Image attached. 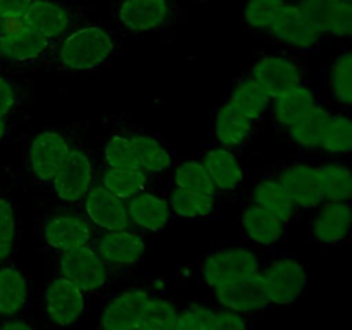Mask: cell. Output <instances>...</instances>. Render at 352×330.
Here are the masks:
<instances>
[{
    "label": "cell",
    "mask_w": 352,
    "mask_h": 330,
    "mask_svg": "<svg viewBox=\"0 0 352 330\" xmlns=\"http://www.w3.org/2000/svg\"><path fill=\"white\" fill-rule=\"evenodd\" d=\"M116 47V36L103 24H78L57 40L50 62L69 74H89L112 57Z\"/></svg>",
    "instance_id": "obj_1"
},
{
    "label": "cell",
    "mask_w": 352,
    "mask_h": 330,
    "mask_svg": "<svg viewBox=\"0 0 352 330\" xmlns=\"http://www.w3.org/2000/svg\"><path fill=\"white\" fill-rule=\"evenodd\" d=\"M261 265L263 261L260 254L251 248H219L206 253L196 263L191 278H196L213 291L260 274Z\"/></svg>",
    "instance_id": "obj_2"
},
{
    "label": "cell",
    "mask_w": 352,
    "mask_h": 330,
    "mask_svg": "<svg viewBox=\"0 0 352 330\" xmlns=\"http://www.w3.org/2000/svg\"><path fill=\"white\" fill-rule=\"evenodd\" d=\"M186 9L177 0H113L112 19L133 34H151L168 30L184 19Z\"/></svg>",
    "instance_id": "obj_3"
},
{
    "label": "cell",
    "mask_w": 352,
    "mask_h": 330,
    "mask_svg": "<svg viewBox=\"0 0 352 330\" xmlns=\"http://www.w3.org/2000/svg\"><path fill=\"white\" fill-rule=\"evenodd\" d=\"M260 277L272 308L294 305L306 294L309 285L305 263L292 254H278L265 261Z\"/></svg>",
    "instance_id": "obj_4"
},
{
    "label": "cell",
    "mask_w": 352,
    "mask_h": 330,
    "mask_svg": "<svg viewBox=\"0 0 352 330\" xmlns=\"http://www.w3.org/2000/svg\"><path fill=\"white\" fill-rule=\"evenodd\" d=\"M57 275L67 278L89 298L107 291L116 274L91 246H82L57 253Z\"/></svg>",
    "instance_id": "obj_5"
},
{
    "label": "cell",
    "mask_w": 352,
    "mask_h": 330,
    "mask_svg": "<svg viewBox=\"0 0 352 330\" xmlns=\"http://www.w3.org/2000/svg\"><path fill=\"white\" fill-rule=\"evenodd\" d=\"M96 181L98 174L91 155L79 144H72L67 158L52 179L50 188L55 198L64 205H79Z\"/></svg>",
    "instance_id": "obj_6"
},
{
    "label": "cell",
    "mask_w": 352,
    "mask_h": 330,
    "mask_svg": "<svg viewBox=\"0 0 352 330\" xmlns=\"http://www.w3.org/2000/svg\"><path fill=\"white\" fill-rule=\"evenodd\" d=\"M88 311V296L67 278L55 275L43 289V316L54 329L67 330L78 325Z\"/></svg>",
    "instance_id": "obj_7"
},
{
    "label": "cell",
    "mask_w": 352,
    "mask_h": 330,
    "mask_svg": "<svg viewBox=\"0 0 352 330\" xmlns=\"http://www.w3.org/2000/svg\"><path fill=\"white\" fill-rule=\"evenodd\" d=\"M89 246L113 274L138 267L148 251L146 239L133 227L122 230H96Z\"/></svg>",
    "instance_id": "obj_8"
},
{
    "label": "cell",
    "mask_w": 352,
    "mask_h": 330,
    "mask_svg": "<svg viewBox=\"0 0 352 330\" xmlns=\"http://www.w3.org/2000/svg\"><path fill=\"white\" fill-rule=\"evenodd\" d=\"M55 43L57 41L16 21H6L0 26V57L12 64H47L54 54Z\"/></svg>",
    "instance_id": "obj_9"
},
{
    "label": "cell",
    "mask_w": 352,
    "mask_h": 330,
    "mask_svg": "<svg viewBox=\"0 0 352 330\" xmlns=\"http://www.w3.org/2000/svg\"><path fill=\"white\" fill-rule=\"evenodd\" d=\"M267 34L298 54L316 52L323 40L298 0H285Z\"/></svg>",
    "instance_id": "obj_10"
},
{
    "label": "cell",
    "mask_w": 352,
    "mask_h": 330,
    "mask_svg": "<svg viewBox=\"0 0 352 330\" xmlns=\"http://www.w3.org/2000/svg\"><path fill=\"white\" fill-rule=\"evenodd\" d=\"M71 148L72 143L64 131L43 129L34 134L26 157V167L33 181L41 186H50Z\"/></svg>",
    "instance_id": "obj_11"
},
{
    "label": "cell",
    "mask_w": 352,
    "mask_h": 330,
    "mask_svg": "<svg viewBox=\"0 0 352 330\" xmlns=\"http://www.w3.org/2000/svg\"><path fill=\"white\" fill-rule=\"evenodd\" d=\"M246 74L254 79L272 98L306 82V67L291 54L263 55L253 62Z\"/></svg>",
    "instance_id": "obj_12"
},
{
    "label": "cell",
    "mask_w": 352,
    "mask_h": 330,
    "mask_svg": "<svg viewBox=\"0 0 352 330\" xmlns=\"http://www.w3.org/2000/svg\"><path fill=\"white\" fill-rule=\"evenodd\" d=\"M96 229L82 212H55L41 223V237L54 253L89 246Z\"/></svg>",
    "instance_id": "obj_13"
},
{
    "label": "cell",
    "mask_w": 352,
    "mask_h": 330,
    "mask_svg": "<svg viewBox=\"0 0 352 330\" xmlns=\"http://www.w3.org/2000/svg\"><path fill=\"white\" fill-rule=\"evenodd\" d=\"M210 302L219 308L248 316V318L272 308L260 274L237 280L234 284L223 285V287L213 289Z\"/></svg>",
    "instance_id": "obj_14"
},
{
    "label": "cell",
    "mask_w": 352,
    "mask_h": 330,
    "mask_svg": "<svg viewBox=\"0 0 352 330\" xmlns=\"http://www.w3.org/2000/svg\"><path fill=\"white\" fill-rule=\"evenodd\" d=\"M274 175L284 186L299 210H316L325 203L316 165L302 160L287 162L280 165Z\"/></svg>",
    "instance_id": "obj_15"
},
{
    "label": "cell",
    "mask_w": 352,
    "mask_h": 330,
    "mask_svg": "<svg viewBox=\"0 0 352 330\" xmlns=\"http://www.w3.org/2000/svg\"><path fill=\"white\" fill-rule=\"evenodd\" d=\"M153 292L143 287H129L107 299L100 311L102 330H136L141 315Z\"/></svg>",
    "instance_id": "obj_16"
},
{
    "label": "cell",
    "mask_w": 352,
    "mask_h": 330,
    "mask_svg": "<svg viewBox=\"0 0 352 330\" xmlns=\"http://www.w3.org/2000/svg\"><path fill=\"white\" fill-rule=\"evenodd\" d=\"M79 205H81V212L96 230L131 229L126 199L110 192L98 181Z\"/></svg>",
    "instance_id": "obj_17"
},
{
    "label": "cell",
    "mask_w": 352,
    "mask_h": 330,
    "mask_svg": "<svg viewBox=\"0 0 352 330\" xmlns=\"http://www.w3.org/2000/svg\"><path fill=\"white\" fill-rule=\"evenodd\" d=\"M198 158L208 170L219 195H234L244 184V168L236 151L215 143L199 146Z\"/></svg>",
    "instance_id": "obj_18"
},
{
    "label": "cell",
    "mask_w": 352,
    "mask_h": 330,
    "mask_svg": "<svg viewBox=\"0 0 352 330\" xmlns=\"http://www.w3.org/2000/svg\"><path fill=\"white\" fill-rule=\"evenodd\" d=\"M10 21L31 28L57 41L74 28V14L60 0H33L23 12Z\"/></svg>",
    "instance_id": "obj_19"
},
{
    "label": "cell",
    "mask_w": 352,
    "mask_h": 330,
    "mask_svg": "<svg viewBox=\"0 0 352 330\" xmlns=\"http://www.w3.org/2000/svg\"><path fill=\"white\" fill-rule=\"evenodd\" d=\"M323 38L352 41V2L349 0H298Z\"/></svg>",
    "instance_id": "obj_20"
},
{
    "label": "cell",
    "mask_w": 352,
    "mask_h": 330,
    "mask_svg": "<svg viewBox=\"0 0 352 330\" xmlns=\"http://www.w3.org/2000/svg\"><path fill=\"white\" fill-rule=\"evenodd\" d=\"M311 220V236L325 246L344 243L352 234V203L325 201L315 210Z\"/></svg>",
    "instance_id": "obj_21"
},
{
    "label": "cell",
    "mask_w": 352,
    "mask_h": 330,
    "mask_svg": "<svg viewBox=\"0 0 352 330\" xmlns=\"http://www.w3.org/2000/svg\"><path fill=\"white\" fill-rule=\"evenodd\" d=\"M126 203L131 227L140 232H162L174 219L165 192L153 191L151 188L133 196Z\"/></svg>",
    "instance_id": "obj_22"
},
{
    "label": "cell",
    "mask_w": 352,
    "mask_h": 330,
    "mask_svg": "<svg viewBox=\"0 0 352 330\" xmlns=\"http://www.w3.org/2000/svg\"><path fill=\"white\" fill-rule=\"evenodd\" d=\"M256 124L222 100L213 116V136L217 143L237 153L253 141Z\"/></svg>",
    "instance_id": "obj_23"
},
{
    "label": "cell",
    "mask_w": 352,
    "mask_h": 330,
    "mask_svg": "<svg viewBox=\"0 0 352 330\" xmlns=\"http://www.w3.org/2000/svg\"><path fill=\"white\" fill-rule=\"evenodd\" d=\"M320 103H322V100H320L318 93L308 82H302V85L294 86L282 95L272 98L268 112H270L275 126L285 131L287 127L294 126L296 122L305 119Z\"/></svg>",
    "instance_id": "obj_24"
},
{
    "label": "cell",
    "mask_w": 352,
    "mask_h": 330,
    "mask_svg": "<svg viewBox=\"0 0 352 330\" xmlns=\"http://www.w3.org/2000/svg\"><path fill=\"white\" fill-rule=\"evenodd\" d=\"M241 229H243L244 237L250 241L253 246L258 248H272L285 236L287 230V222L278 219L268 210L250 203L246 208L241 212L239 217Z\"/></svg>",
    "instance_id": "obj_25"
},
{
    "label": "cell",
    "mask_w": 352,
    "mask_h": 330,
    "mask_svg": "<svg viewBox=\"0 0 352 330\" xmlns=\"http://www.w3.org/2000/svg\"><path fill=\"white\" fill-rule=\"evenodd\" d=\"M127 134H129L131 144H133L134 155H136L141 170L146 172L150 177L165 175L172 170L175 158L170 148L160 138L138 129Z\"/></svg>",
    "instance_id": "obj_26"
},
{
    "label": "cell",
    "mask_w": 352,
    "mask_h": 330,
    "mask_svg": "<svg viewBox=\"0 0 352 330\" xmlns=\"http://www.w3.org/2000/svg\"><path fill=\"white\" fill-rule=\"evenodd\" d=\"M250 203L268 210L287 223H291L301 212L274 174L261 177L251 188Z\"/></svg>",
    "instance_id": "obj_27"
},
{
    "label": "cell",
    "mask_w": 352,
    "mask_h": 330,
    "mask_svg": "<svg viewBox=\"0 0 352 330\" xmlns=\"http://www.w3.org/2000/svg\"><path fill=\"white\" fill-rule=\"evenodd\" d=\"M223 100L232 109H236L237 112H241L254 122L267 116L272 103V96L248 74L241 76L239 79L234 81L232 88Z\"/></svg>",
    "instance_id": "obj_28"
},
{
    "label": "cell",
    "mask_w": 352,
    "mask_h": 330,
    "mask_svg": "<svg viewBox=\"0 0 352 330\" xmlns=\"http://www.w3.org/2000/svg\"><path fill=\"white\" fill-rule=\"evenodd\" d=\"M165 198L175 219L205 220L215 219L220 213L219 196L199 195V192L184 191V189L168 186L165 189Z\"/></svg>",
    "instance_id": "obj_29"
},
{
    "label": "cell",
    "mask_w": 352,
    "mask_h": 330,
    "mask_svg": "<svg viewBox=\"0 0 352 330\" xmlns=\"http://www.w3.org/2000/svg\"><path fill=\"white\" fill-rule=\"evenodd\" d=\"M30 301V282L16 265L0 267V320L17 316Z\"/></svg>",
    "instance_id": "obj_30"
},
{
    "label": "cell",
    "mask_w": 352,
    "mask_h": 330,
    "mask_svg": "<svg viewBox=\"0 0 352 330\" xmlns=\"http://www.w3.org/2000/svg\"><path fill=\"white\" fill-rule=\"evenodd\" d=\"M98 182L110 192L122 199H129L151 188L153 177L141 168H113L103 167L98 172Z\"/></svg>",
    "instance_id": "obj_31"
},
{
    "label": "cell",
    "mask_w": 352,
    "mask_h": 330,
    "mask_svg": "<svg viewBox=\"0 0 352 330\" xmlns=\"http://www.w3.org/2000/svg\"><path fill=\"white\" fill-rule=\"evenodd\" d=\"M168 174H170V186H174V188L199 192V195L219 196L208 170L198 157H186L181 160H175L174 167Z\"/></svg>",
    "instance_id": "obj_32"
},
{
    "label": "cell",
    "mask_w": 352,
    "mask_h": 330,
    "mask_svg": "<svg viewBox=\"0 0 352 330\" xmlns=\"http://www.w3.org/2000/svg\"><path fill=\"white\" fill-rule=\"evenodd\" d=\"M327 88L333 103L352 109V47L344 48L332 58L327 71Z\"/></svg>",
    "instance_id": "obj_33"
},
{
    "label": "cell",
    "mask_w": 352,
    "mask_h": 330,
    "mask_svg": "<svg viewBox=\"0 0 352 330\" xmlns=\"http://www.w3.org/2000/svg\"><path fill=\"white\" fill-rule=\"evenodd\" d=\"M323 201L352 203V168L342 162L316 165Z\"/></svg>",
    "instance_id": "obj_34"
},
{
    "label": "cell",
    "mask_w": 352,
    "mask_h": 330,
    "mask_svg": "<svg viewBox=\"0 0 352 330\" xmlns=\"http://www.w3.org/2000/svg\"><path fill=\"white\" fill-rule=\"evenodd\" d=\"M330 116V109L320 103L311 113L284 131L291 143L302 151H320L323 127Z\"/></svg>",
    "instance_id": "obj_35"
},
{
    "label": "cell",
    "mask_w": 352,
    "mask_h": 330,
    "mask_svg": "<svg viewBox=\"0 0 352 330\" xmlns=\"http://www.w3.org/2000/svg\"><path fill=\"white\" fill-rule=\"evenodd\" d=\"M320 151L327 155H351L352 153V116L347 112L330 110V116L323 127Z\"/></svg>",
    "instance_id": "obj_36"
},
{
    "label": "cell",
    "mask_w": 352,
    "mask_h": 330,
    "mask_svg": "<svg viewBox=\"0 0 352 330\" xmlns=\"http://www.w3.org/2000/svg\"><path fill=\"white\" fill-rule=\"evenodd\" d=\"M175 330H226L222 308L212 302H189L179 311Z\"/></svg>",
    "instance_id": "obj_37"
},
{
    "label": "cell",
    "mask_w": 352,
    "mask_h": 330,
    "mask_svg": "<svg viewBox=\"0 0 352 330\" xmlns=\"http://www.w3.org/2000/svg\"><path fill=\"white\" fill-rule=\"evenodd\" d=\"M179 311L181 308L167 296L153 294L141 315L136 330H175Z\"/></svg>",
    "instance_id": "obj_38"
},
{
    "label": "cell",
    "mask_w": 352,
    "mask_h": 330,
    "mask_svg": "<svg viewBox=\"0 0 352 330\" xmlns=\"http://www.w3.org/2000/svg\"><path fill=\"white\" fill-rule=\"evenodd\" d=\"M285 0H246L243 9L244 26L256 33H268Z\"/></svg>",
    "instance_id": "obj_39"
},
{
    "label": "cell",
    "mask_w": 352,
    "mask_h": 330,
    "mask_svg": "<svg viewBox=\"0 0 352 330\" xmlns=\"http://www.w3.org/2000/svg\"><path fill=\"white\" fill-rule=\"evenodd\" d=\"M103 162L107 167L113 168H140L134 155L133 144H131L129 134L127 133H113L109 140L103 143L102 148Z\"/></svg>",
    "instance_id": "obj_40"
},
{
    "label": "cell",
    "mask_w": 352,
    "mask_h": 330,
    "mask_svg": "<svg viewBox=\"0 0 352 330\" xmlns=\"http://www.w3.org/2000/svg\"><path fill=\"white\" fill-rule=\"evenodd\" d=\"M17 239V212L14 203L0 196V263L12 254Z\"/></svg>",
    "instance_id": "obj_41"
},
{
    "label": "cell",
    "mask_w": 352,
    "mask_h": 330,
    "mask_svg": "<svg viewBox=\"0 0 352 330\" xmlns=\"http://www.w3.org/2000/svg\"><path fill=\"white\" fill-rule=\"evenodd\" d=\"M19 102V91L9 78L0 76V117L9 119Z\"/></svg>",
    "instance_id": "obj_42"
},
{
    "label": "cell",
    "mask_w": 352,
    "mask_h": 330,
    "mask_svg": "<svg viewBox=\"0 0 352 330\" xmlns=\"http://www.w3.org/2000/svg\"><path fill=\"white\" fill-rule=\"evenodd\" d=\"M0 330H38V327L30 318L17 315L0 320Z\"/></svg>",
    "instance_id": "obj_43"
},
{
    "label": "cell",
    "mask_w": 352,
    "mask_h": 330,
    "mask_svg": "<svg viewBox=\"0 0 352 330\" xmlns=\"http://www.w3.org/2000/svg\"><path fill=\"white\" fill-rule=\"evenodd\" d=\"M33 0H2L3 6V16H6V21L14 19V17L19 16L24 9H26ZM3 21V23H6ZM2 23V24H3Z\"/></svg>",
    "instance_id": "obj_44"
},
{
    "label": "cell",
    "mask_w": 352,
    "mask_h": 330,
    "mask_svg": "<svg viewBox=\"0 0 352 330\" xmlns=\"http://www.w3.org/2000/svg\"><path fill=\"white\" fill-rule=\"evenodd\" d=\"M9 136V120L6 117H0V143Z\"/></svg>",
    "instance_id": "obj_45"
},
{
    "label": "cell",
    "mask_w": 352,
    "mask_h": 330,
    "mask_svg": "<svg viewBox=\"0 0 352 330\" xmlns=\"http://www.w3.org/2000/svg\"><path fill=\"white\" fill-rule=\"evenodd\" d=\"M3 21H6V16H3V6H2V0H0V26H2Z\"/></svg>",
    "instance_id": "obj_46"
},
{
    "label": "cell",
    "mask_w": 352,
    "mask_h": 330,
    "mask_svg": "<svg viewBox=\"0 0 352 330\" xmlns=\"http://www.w3.org/2000/svg\"><path fill=\"white\" fill-rule=\"evenodd\" d=\"M349 2H352V0H349Z\"/></svg>",
    "instance_id": "obj_47"
},
{
    "label": "cell",
    "mask_w": 352,
    "mask_h": 330,
    "mask_svg": "<svg viewBox=\"0 0 352 330\" xmlns=\"http://www.w3.org/2000/svg\"><path fill=\"white\" fill-rule=\"evenodd\" d=\"M100 330H102V329H100Z\"/></svg>",
    "instance_id": "obj_48"
}]
</instances>
